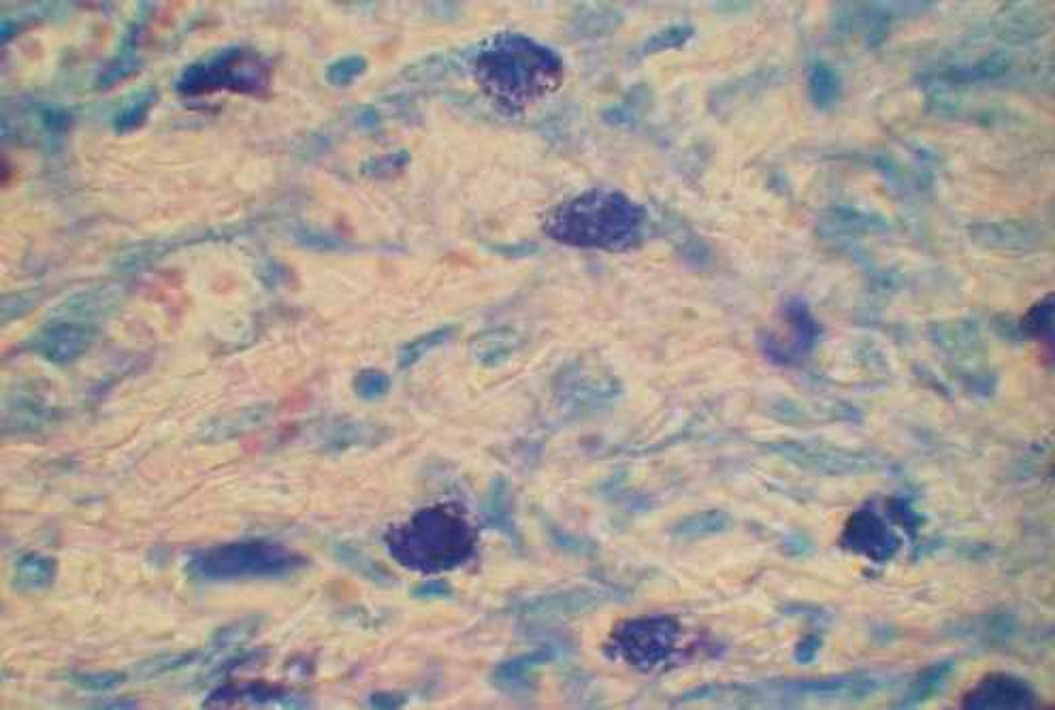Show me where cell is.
<instances>
[{"label":"cell","mask_w":1055,"mask_h":710,"mask_svg":"<svg viewBox=\"0 0 1055 710\" xmlns=\"http://www.w3.org/2000/svg\"><path fill=\"white\" fill-rule=\"evenodd\" d=\"M680 627L670 617L627 621L612 632V649L631 666L653 668L676 649Z\"/></svg>","instance_id":"6"},{"label":"cell","mask_w":1055,"mask_h":710,"mask_svg":"<svg viewBox=\"0 0 1055 710\" xmlns=\"http://www.w3.org/2000/svg\"><path fill=\"white\" fill-rule=\"evenodd\" d=\"M695 35L691 26H670L655 32L653 37H648L644 43V54H659L665 50H678V47L687 45Z\"/></svg>","instance_id":"24"},{"label":"cell","mask_w":1055,"mask_h":710,"mask_svg":"<svg viewBox=\"0 0 1055 710\" xmlns=\"http://www.w3.org/2000/svg\"><path fill=\"white\" fill-rule=\"evenodd\" d=\"M126 672H118V670H107V672H77V674H71L69 676V683L75 685L77 689L81 691H90V693H107V691H113L118 689L120 685L126 683Z\"/></svg>","instance_id":"22"},{"label":"cell","mask_w":1055,"mask_h":710,"mask_svg":"<svg viewBox=\"0 0 1055 710\" xmlns=\"http://www.w3.org/2000/svg\"><path fill=\"white\" fill-rule=\"evenodd\" d=\"M269 62L248 47H226L211 58L192 64L177 79V90L186 96L233 90L256 94L269 84Z\"/></svg>","instance_id":"5"},{"label":"cell","mask_w":1055,"mask_h":710,"mask_svg":"<svg viewBox=\"0 0 1055 710\" xmlns=\"http://www.w3.org/2000/svg\"><path fill=\"white\" fill-rule=\"evenodd\" d=\"M806 82H808L810 101H813L817 109H830L838 103L842 84H840L838 73L830 67V64H825V62L813 64V67L808 69Z\"/></svg>","instance_id":"17"},{"label":"cell","mask_w":1055,"mask_h":710,"mask_svg":"<svg viewBox=\"0 0 1055 710\" xmlns=\"http://www.w3.org/2000/svg\"><path fill=\"white\" fill-rule=\"evenodd\" d=\"M256 423H261V410H258V408H256V410H254V408H252V410H243V412L239 414V421H237V418H235V421H231V416H226V418H222V427L211 425L209 438H216V440L222 438V440H224L226 429H233L231 435H237V433H241V431L252 429Z\"/></svg>","instance_id":"31"},{"label":"cell","mask_w":1055,"mask_h":710,"mask_svg":"<svg viewBox=\"0 0 1055 710\" xmlns=\"http://www.w3.org/2000/svg\"><path fill=\"white\" fill-rule=\"evenodd\" d=\"M307 559L269 540H241L203 548L186 559V572L207 583L284 578L305 568Z\"/></svg>","instance_id":"4"},{"label":"cell","mask_w":1055,"mask_h":710,"mask_svg":"<svg viewBox=\"0 0 1055 710\" xmlns=\"http://www.w3.org/2000/svg\"><path fill=\"white\" fill-rule=\"evenodd\" d=\"M482 516H484V523L489 527L510 531L512 512H510V489H508L506 480H495L491 484V489L489 493H486L484 504H482Z\"/></svg>","instance_id":"20"},{"label":"cell","mask_w":1055,"mask_h":710,"mask_svg":"<svg viewBox=\"0 0 1055 710\" xmlns=\"http://www.w3.org/2000/svg\"><path fill=\"white\" fill-rule=\"evenodd\" d=\"M297 239L301 241L303 246L307 248H320V250H333V248H339V241L329 237V235H322V233H312V231H303L297 235Z\"/></svg>","instance_id":"33"},{"label":"cell","mask_w":1055,"mask_h":710,"mask_svg":"<svg viewBox=\"0 0 1055 710\" xmlns=\"http://www.w3.org/2000/svg\"><path fill=\"white\" fill-rule=\"evenodd\" d=\"M525 340L523 335L508 329V327H497L478 333L472 342H469V354L474 361L484 367H499L508 363L514 354L523 348Z\"/></svg>","instance_id":"10"},{"label":"cell","mask_w":1055,"mask_h":710,"mask_svg":"<svg viewBox=\"0 0 1055 710\" xmlns=\"http://www.w3.org/2000/svg\"><path fill=\"white\" fill-rule=\"evenodd\" d=\"M96 329L92 322L86 320H54L41 329L30 342V350L39 354L45 361L64 365L71 363L84 354L94 342Z\"/></svg>","instance_id":"7"},{"label":"cell","mask_w":1055,"mask_h":710,"mask_svg":"<svg viewBox=\"0 0 1055 710\" xmlns=\"http://www.w3.org/2000/svg\"><path fill=\"white\" fill-rule=\"evenodd\" d=\"M156 105V92L154 90H143L139 94H135L133 101H128L122 111H118L116 120H113V126H116L118 133H131L135 131V128H139L145 118H148L150 109Z\"/></svg>","instance_id":"21"},{"label":"cell","mask_w":1055,"mask_h":710,"mask_svg":"<svg viewBox=\"0 0 1055 710\" xmlns=\"http://www.w3.org/2000/svg\"><path fill=\"white\" fill-rule=\"evenodd\" d=\"M201 653H175V655H158L150 661H143V664L139 666L137 674L141 676V679H158V676H165L169 672H175V670H182L186 666H190L192 661H197Z\"/></svg>","instance_id":"25"},{"label":"cell","mask_w":1055,"mask_h":710,"mask_svg":"<svg viewBox=\"0 0 1055 710\" xmlns=\"http://www.w3.org/2000/svg\"><path fill=\"white\" fill-rule=\"evenodd\" d=\"M964 708H1041L1036 693L1011 674H987L962 698Z\"/></svg>","instance_id":"8"},{"label":"cell","mask_w":1055,"mask_h":710,"mask_svg":"<svg viewBox=\"0 0 1055 710\" xmlns=\"http://www.w3.org/2000/svg\"><path fill=\"white\" fill-rule=\"evenodd\" d=\"M619 15L608 11V13H589L584 15V18H578L574 30L578 37H599V35H608L610 30H614L616 26H619Z\"/></svg>","instance_id":"30"},{"label":"cell","mask_w":1055,"mask_h":710,"mask_svg":"<svg viewBox=\"0 0 1055 710\" xmlns=\"http://www.w3.org/2000/svg\"><path fill=\"white\" fill-rule=\"evenodd\" d=\"M403 704H405V698L395 691H380L371 696V706H376V708H399Z\"/></svg>","instance_id":"34"},{"label":"cell","mask_w":1055,"mask_h":710,"mask_svg":"<svg viewBox=\"0 0 1055 710\" xmlns=\"http://www.w3.org/2000/svg\"><path fill=\"white\" fill-rule=\"evenodd\" d=\"M469 67L480 88L510 109L546 99L565 79V62L553 47L521 32H499L486 39Z\"/></svg>","instance_id":"1"},{"label":"cell","mask_w":1055,"mask_h":710,"mask_svg":"<svg viewBox=\"0 0 1055 710\" xmlns=\"http://www.w3.org/2000/svg\"><path fill=\"white\" fill-rule=\"evenodd\" d=\"M1021 329L1026 331L1030 340H1034L1041 346V352L1045 348L1043 357L1047 359V367H1051L1053 361V295L1049 293L1045 299L1036 301L1032 308L1021 318Z\"/></svg>","instance_id":"16"},{"label":"cell","mask_w":1055,"mask_h":710,"mask_svg":"<svg viewBox=\"0 0 1055 710\" xmlns=\"http://www.w3.org/2000/svg\"><path fill=\"white\" fill-rule=\"evenodd\" d=\"M367 71V60L363 56H346L335 60L327 69V79L333 86H350L356 77Z\"/></svg>","instance_id":"28"},{"label":"cell","mask_w":1055,"mask_h":710,"mask_svg":"<svg viewBox=\"0 0 1055 710\" xmlns=\"http://www.w3.org/2000/svg\"><path fill=\"white\" fill-rule=\"evenodd\" d=\"M56 578V561L41 553H28L18 559L13 570V587L22 593H39L52 587Z\"/></svg>","instance_id":"14"},{"label":"cell","mask_w":1055,"mask_h":710,"mask_svg":"<svg viewBox=\"0 0 1055 710\" xmlns=\"http://www.w3.org/2000/svg\"><path fill=\"white\" fill-rule=\"evenodd\" d=\"M546 659V653L535 651L531 655H518L514 659L503 661V664L493 670V685L510 693V696L529 693V685L533 683V670L542 666Z\"/></svg>","instance_id":"12"},{"label":"cell","mask_w":1055,"mask_h":710,"mask_svg":"<svg viewBox=\"0 0 1055 710\" xmlns=\"http://www.w3.org/2000/svg\"><path fill=\"white\" fill-rule=\"evenodd\" d=\"M646 220V209L623 192L593 188L550 209L544 233L563 246L621 252L640 244Z\"/></svg>","instance_id":"2"},{"label":"cell","mask_w":1055,"mask_h":710,"mask_svg":"<svg viewBox=\"0 0 1055 710\" xmlns=\"http://www.w3.org/2000/svg\"><path fill=\"white\" fill-rule=\"evenodd\" d=\"M454 333H457V327L452 325H446V327H440V329H433L429 333H422L418 337H414V340H410L408 344H403L399 354H397V361H399V367L401 369H410L414 367L418 361H422L427 357L429 352H433L435 348H440L444 344H448Z\"/></svg>","instance_id":"19"},{"label":"cell","mask_w":1055,"mask_h":710,"mask_svg":"<svg viewBox=\"0 0 1055 710\" xmlns=\"http://www.w3.org/2000/svg\"><path fill=\"white\" fill-rule=\"evenodd\" d=\"M388 555L399 566L420 574L457 570L476 553V531L467 516L450 504L418 510L410 521L384 536Z\"/></svg>","instance_id":"3"},{"label":"cell","mask_w":1055,"mask_h":710,"mask_svg":"<svg viewBox=\"0 0 1055 710\" xmlns=\"http://www.w3.org/2000/svg\"><path fill=\"white\" fill-rule=\"evenodd\" d=\"M337 557L342 559L344 563H348L352 570L363 574L369 580H376V583H386V580H388V574L378 566V563L371 561L369 557H365L361 551H356V548L339 546L337 548Z\"/></svg>","instance_id":"29"},{"label":"cell","mask_w":1055,"mask_h":710,"mask_svg":"<svg viewBox=\"0 0 1055 710\" xmlns=\"http://www.w3.org/2000/svg\"><path fill=\"white\" fill-rule=\"evenodd\" d=\"M727 527V516L723 512H704L691 516V519L683 521L678 525L680 536H706V534H717V531Z\"/></svg>","instance_id":"27"},{"label":"cell","mask_w":1055,"mask_h":710,"mask_svg":"<svg viewBox=\"0 0 1055 710\" xmlns=\"http://www.w3.org/2000/svg\"><path fill=\"white\" fill-rule=\"evenodd\" d=\"M450 593H452V587L444 578L425 580V583H420L414 589V595L420 597V600H442V597H448Z\"/></svg>","instance_id":"32"},{"label":"cell","mask_w":1055,"mask_h":710,"mask_svg":"<svg viewBox=\"0 0 1055 710\" xmlns=\"http://www.w3.org/2000/svg\"><path fill=\"white\" fill-rule=\"evenodd\" d=\"M783 314L785 325L768 337L766 352L781 363H791L800 359L815 344L817 325L802 303L787 305Z\"/></svg>","instance_id":"9"},{"label":"cell","mask_w":1055,"mask_h":710,"mask_svg":"<svg viewBox=\"0 0 1055 710\" xmlns=\"http://www.w3.org/2000/svg\"><path fill=\"white\" fill-rule=\"evenodd\" d=\"M391 376L382 369H363L359 376L354 378V391L365 401H378L388 395L391 391Z\"/></svg>","instance_id":"23"},{"label":"cell","mask_w":1055,"mask_h":710,"mask_svg":"<svg viewBox=\"0 0 1055 710\" xmlns=\"http://www.w3.org/2000/svg\"><path fill=\"white\" fill-rule=\"evenodd\" d=\"M120 299V290L118 286H107V288H96V290H88V293H79L75 295L71 301H67L60 308L62 314H71V316H79V318H92L96 314H103L107 312L109 308H113V305L118 303Z\"/></svg>","instance_id":"18"},{"label":"cell","mask_w":1055,"mask_h":710,"mask_svg":"<svg viewBox=\"0 0 1055 710\" xmlns=\"http://www.w3.org/2000/svg\"><path fill=\"white\" fill-rule=\"evenodd\" d=\"M410 163H412V156L405 150L388 152V154L367 160V163L363 165V173L367 177H373V180H386V177H393L401 173Z\"/></svg>","instance_id":"26"},{"label":"cell","mask_w":1055,"mask_h":710,"mask_svg":"<svg viewBox=\"0 0 1055 710\" xmlns=\"http://www.w3.org/2000/svg\"><path fill=\"white\" fill-rule=\"evenodd\" d=\"M299 698H292L290 693L282 691V689H273L269 685H243L239 689L235 687H226V689H220L216 693H211V698L205 702V706H224L229 702H248L252 706H303V702H297Z\"/></svg>","instance_id":"13"},{"label":"cell","mask_w":1055,"mask_h":710,"mask_svg":"<svg viewBox=\"0 0 1055 710\" xmlns=\"http://www.w3.org/2000/svg\"><path fill=\"white\" fill-rule=\"evenodd\" d=\"M261 627V617H246L239 619L231 625L222 627L220 632L211 638L209 647L201 653V664L205 666H224L226 661H231L237 651L243 649V644H248Z\"/></svg>","instance_id":"11"},{"label":"cell","mask_w":1055,"mask_h":710,"mask_svg":"<svg viewBox=\"0 0 1055 710\" xmlns=\"http://www.w3.org/2000/svg\"><path fill=\"white\" fill-rule=\"evenodd\" d=\"M595 604L593 591H567L559 595H540L531 602L521 606V615L525 617H550V615H567V612H580Z\"/></svg>","instance_id":"15"}]
</instances>
